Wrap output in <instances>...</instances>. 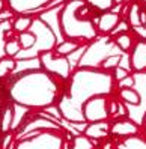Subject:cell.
<instances>
[{
    "mask_svg": "<svg viewBox=\"0 0 146 149\" xmlns=\"http://www.w3.org/2000/svg\"><path fill=\"white\" fill-rule=\"evenodd\" d=\"M6 87L5 98L26 110L42 111L57 106L65 92V83L48 74L42 68H29L18 74H12L2 81Z\"/></svg>",
    "mask_w": 146,
    "mask_h": 149,
    "instance_id": "cell-1",
    "label": "cell"
},
{
    "mask_svg": "<svg viewBox=\"0 0 146 149\" xmlns=\"http://www.w3.org/2000/svg\"><path fill=\"white\" fill-rule=\"evenodd\" d=\"M113 78L110 72L98 68H74L65 83V92L57 102L60 118L71 124H83L81 106L97 95L108 96L113 92Z\"/></svg>",
    "mask_w": 146,
    "mask_h": 149,
    "instance_id": "cell-2",
    "label": "cell"
},
{
    "mask_svg": "<svg viewBox=\"0 0 146 149\" xmlns=\"http://www.w3.org/2000/svg\"><path fill=\"white\" fill-rule=\"evenodd\" d=\"M84 2L79 0L66 2L59 12V27L65 39L88 44L98 36V32L95 27V18H84L80 14V6Z\"/></svg>",
    "mask_w": 146,
    "mask_h": 149,
    "instance_id": "cell-3",
    "label": "cell"
},
{
    "mask_svg": "<svg viewBox=\"0 0 146 149\" xmlns=\"http://www.w3.org/2000/svg\"><path fill=\"white\" fill-rule=\"evenodd\" d=\"M65 130H42L15 140L14 149H70Z\"/></svg>",
    "mask_w": 146,
    "mask_h": 149,
    "instance_id": "cell-4",
    "label": "cell"
},
{
    "mask_svg": "<svg viewBox=\"0 0 146 149\" xmlns=\"http://www.w3.org/2000/svg\"><path fill=\"white\" fill-rule=\"evenodd\" d=\"M30 30L35 33L36 36V42L33 48H30L29 51H21V53L17 56L15 59L18 62H23V60H33L36 59L41 53L44 51H51L56 45V35L53 32V29L50 27V24H47L42 18H33V24Z\"/></svg>",
    "mask_w": 146,
    "mask_h": 149,
    "instance_id": "cell-5",
    "label": "cell"
},
{
    "mask_svg": "<svg viewBox=\"0 0 146 149\" xmlns=\"http://www.w3.org/2000/svg\"><path fill=\"white\" fill-rule=\"evenodd\" d=\"M36 60L39 63V68H42L48 74L57 77L59 80H62V81H68V78L71 77V72L74 69L71 66V62L68 60V57L57 56L53 50L41 53L36 57Z\"/></svg>",
    "mask_w": 146,
    "mask_h": 149,
    "instance_id": "cell-6",
    "label": "cell"
},
{
    "mask_svg": "<svg viewBox=\"0 0 146 149\" xmlns=\"http://www.w3.org/2000/svg\"><path fill=\"white\" fill-rule=\"evenodd\" d=\"M111 48V42L106 39H99L90 44L89 47H86L84 53L81 54L79 65L77 68H98L99 63L110 54H116L110 50Z\"/></svg>",
    "mask_w": 146,
    "mask_h": 149,
    "instance_id": "cell-7",
    "label": "cell"
},
{
    "mask_svg": "<svg viewBox=\"0 0 146 149\" xmlns=\"http://www.w3.org/2000/svg\"><path fill=\"white\" fill-rule=\"evenodd\" d=\"M81 115L86 124L108 120V96L97 95L92 96L81 106Z\"/></svg>",
    "mask_w": 146,
    "mask_h": 149,
    "instance_id": "cell-8",
    "label": "cell"
},
{
    "mask_svg": "<svg viewBox=\"0 0 146 149\" xmlns=\"http://www.w3.org/2000/svg\"><path fill=\"white\" fill-rule=\"evenodd\" d=\"M51 2H54V0H5L9 11L17 15L39 11L42 8L50 6Z\"/></svg>",
    "mask_w": 146,
    "mask_h": 149,
    "instance_id": "cell-9",
    "label": "cell"
},
{
    "mask_svg": "<svg viewBox=\"0 0 146 149\" xmlns=\"http://www.w3.org/2000/svg\"><path fill=\"white\" fill-rule=\"evenodd\" d=\"M139 133V124L127 118H119L113 124H110V136L115 139H125L130 136H136Z\"/></svg>",
    "mask_w": 146,
    "mask_h": 149,
    "instance_id": "cell-10",
    "label": "cell"
},
{
    "mask_svg": "<svg viewBox=\"0 0 146 149\" xmlns=\"http://www.w3.org/2000/svg\"><path fill=\"white\" fill-rule=\"evenodd\" d=\"M131 71L142 72L146 69V41H139L134 44L130 54Z\"/></svg>",
    "mask_w": 146,
    "mask_h": 149,
    "instance_id": "cell-11",
    "label": "cell"
},
{
    "mask_svg": "<svg viewBox=\"0 0 146 149\" xmlns=\"http://www.w3.org/2000/svg\"><path fill=\"white\" fill-rule=\"evenodd\" d=\"M88 139L93 140V142H101V140H106L110 136V124L107 120H102V122H92V124H86L83 133Z\"/></svg>",
    "mask_w": 146,
    "mask_h": 149,
    "instance_id": "cell-12",
    "label": "cell"
},
{
    "mask_svg": "<svg viewBox=\"0 0 146 149\" xmlns=\"http://www.w3.org/2000/svg\"><path fill=\"white\" fill-rule=\"evenodd\" d=\"M15 118V106L6 98V101L2 102L0 106V134H8L12 130Z\"/></svg>",
    "mask_w": 146,
    "mask_h": 149,
    "instance_id": "cell-13",
    "label": "cell"
},
{
    "mask_svg": "<svg viewBox=\"0 0 146 149\" xmlns=\"http://www.w3.org/2000/svg\"><path fill=\"white\" fill-rule=\"evenodd\" d=\"M119 15L116 12H111V11H106V12H101V15H98L95 18V27L98 33H111L116 27V24L119 23Z\"/></svg>",
    "mask_w": 146,
    "mask_h": 149,
    "instance_id": "cell-14",
    "label": "cell"
},
{
    "mask_svg": "<svg viewBox=\"0 0 146 149\" xmlns=\"http://www.w3.org/2000/svg\"><path fill=\"white\" fill-rule=\"evenodd\" d=\"M83 45V42H79V41H71V39H63L60 42H57L53 51L57 54V56H62V57H68L71 56L72 53H75L77 50Z\"/></svg>",
    "mask_w": 146,
    "mask_h": 149,
    "instance_id": "cell-15",
    "label": "cell"
},
{
    "mask_svg": "<svg viewBox=\"0 0 146 149\" xmlns=\"http://www.w3.org/2000/svg\"><path fill=\"white\" fill-rule=\"evenodd\" d=\"M32 24H33V17H30L29 14H20L11 18V27L17 35L30 30Z\"/></svg>",
    "mask_w": 146,
    "mask_h": 149,
    "instance_id": "cell-16",
    "label": "cell"
},
{
    "mask_svg": "<svg viewBox=\"0 0 146 149\" xmlns=\"http://www.w3.org/2000/svg\"><path fill=\"white\" fill-rule=\"evenodd\" d=\"M18 66V60L15 57H2L0 59V81H5L6 78H9Z\"/></svg>",
    "mask_w": 146,
    "mask_h": 149,
    "instance_id": "cell-17",
    "label": "cell"
},
{
    "mask_svg": "<svg viewBox=\"0 0 146 149\" xmlns=\"http://www.w3.org/2000/svg\"><path fill=\"white\" fill-rule=\"evenodd\" d=\"M17 33L11 27V18L0 21V59L5 57V44L8 39L15 38Z\"/></svg>",
    "mask_w": 146,
    "mask_h": 149,
    "instance_id": "cell-18",
    "label": "cell"
},
{
    "mask_svg": "<svg viewBox=\"0 0 146 149\" xmlns=\"http://www.w3.org/2000/svg\"><path fill=\"white\" fill-rule=\"evenodd\" d=\"M119 98H121V102L128 104V106H139L142 101L139 91L134 89V87H122V89H119Z\"/></svg>",
    "mask_w": 146,
    "mask_h": 149,
    "instance_id": "cell-19",
    "label": "cell"
},
{
    "mask_svg": "<svg viewBox=\"0 0 146 149\" xmlns=\"http://www.w3.org/2000/svg\"><path fill=\"white\" fill-rule=\"evenodd\" d=\"M117 149H146V140L137 134L125 137L119 142Z\"/></svg>",
    "mask_w": 146,
    "mask_h": 149,
    "instance_id": "cell-20",
    "label": "cell"
},
{
    "mask_svg": "<svg viewBox=\"0 0 146 149\" xmlns=\"http://www.w3.org/2000/svg\"><path fill=\"white\" fill-rule=\"evenodd\" d=\"M97 143L93 140L88 139L84 134H77L71 139L70 142V149H95Z\"/></svg>",
    "mask_w": 146,
    "mask_h": 149,
    "instance_id": "cell-21",
    "label": "cell"
},
{
    "mask_svg": "<svg viewBox=\"0 0 146 149\" xmlns=\"http://www.w3.org/2000/svg\"><path fill=\"white\" fill-rule=\"evenodd\" d=\"M17 41H18L20 45H21V51H29L30 48H33V45H35L36 36L32 30H27V32H23V33L17 35Z\"/></svg>",
    "mask_w": 146,
    "mask_h": 149,
    "instance_id": "cell-22",
    "label": "cell"
},
{
    "mask_svg": "<svg viewBox=\"0 0 146 149\" xmlns=\"http://www.w3.org/2000/svg\"><path fill=\"white\" fill-rule=\"evenodd\" d=\"M121 57H122L121 53H116V54H110V56H107V57L99 63L98 69H101V71H106V72H111L116 66H119Z\"/></svg>",
    "mask_w": 146,
    "mask_h": 149,
    "instance_id": "cell-23",
    "label": "cell"
},
{
    "mask_svg": "<svg viewBox=\"0 0 146 149\" xmlns=\"http://www.w3.org/2000/svg\"><path fill=\"white\" fill-rule=\"evenodd\" d=\"M115 45L121 51H124V53H128L134 47V42H133V38L128 33H121L117 36H115Z\"/></svg>",
    "mask_w": 146,
    "mask_h": 149,
    "instance_id": "cell-24",
    "label": "cell"
},
{
    "mask_svg": "<svg viewBox=\"0 0 146 149\" xmlns=\"http://www.w3.org/2000/svg\"><path fill=\"white\" fill-rule=\"evenodd\" d=\"M84 3L95 11L106 12L115 6V0H84Z\"/></svg>",
    "mask_w": 146,
    "mask_h": 149,
    "instance_id": "cell-25",
    "label": "cell"
},
{
    "mask_svg": "<svg viewBox=\"0 0 146 149\" xmlns=\"http://www.w3.org/2000/svg\"><path fill=\"white\" fill-rule=\"evenodd\" d=\"M20 53H21V45H20V42L17 41V36L8 39L6 44H5V56H8V57H17Z\"/></svg>",
    "mask_w": 146,
    "mask_h": 149,
    "instance_id": "cell-26",
    "label": "cell"
},
{
    "mask_svg": "<svg viewBox=\"0 0 146 149\" xmlns=\"http://www.w3.org/2000/svg\"><path fill=\"white\" fill-rule=\"evenodd\" d=\"M140 8L139 5H131L130 8V12H128V21H130L131 26H134V27L137 29L139 26H142V21H140Z\"/></svg>",
    "mask_w": 146,
    "mask_h": 149,
    "instance_id": "cell-27",
    "label": "cell"
},
{
    "mask_svg": "<svg viewBox=\"0 0 146 149\" xmlns=\"http://www.w3.org/2000/svg\"><path fill=\"white\" fill-rule=\"evenodd\" d=\"M110 74H111L113 81H121V80H124L125 77L130 75V71H128V69H125V68H122V66H116Z\"/></svg>",
    "mask_w": 146,
    "mask_h": 149,
    "instance_id": "cell-28",
    "label": "cell"
},
{
    "mask_svg": "<svg viewBox=\"0 0 146 149\" xmlns=\"http://www.w3.org/2000/svg\"><path fill=\"white\" fill-rule=\"evenodd\" d=\"M128 29H130V24H128L127 21H122V20H119V23L116 24V27L111 30V36H117V35H121V33H127Z\"/></svg>",
    "mask_w": 146,
    "mask_h": 149,
    "instance_id": "cell-29",
    "label": "cell"
},
{
    "mask_svg": "<svg viewBox=\"0 0 146 149\" xmlns=\"http://www.w3.org/2000/svg\"><path fill=\"white\" fill-rule=\"evenodd\" d=\"M134 84H136V77H133V75H128V77L124 78V80L117 81L119 89H122V87H133Z\"/></svg>",
    "mask_w": 146,
    "mask_h": 149,
    "instance_id": "cell-30",
    "label": "cell"
},
{
    "mask_svg": "<svg viewBox=\"0 0 146 149\" xmlns=\"http://www.w3.org/2000/svg\"><path fill=\"white\" fill-rule=\"evenodd\" d=\"M127 115H128V110H127V107H125V104L119 101V102H117V110H116L115 118H125Z\"/></svg>",
    "mask_w": 146,
    "mask_h": 149,
    "instance_id": "cell-31",
    "label": "cell"
},
{
    "mask_svg": "<svg viewBox=\"0 0 146 149\" xmlns=\"http://www.w3.org/2000/svg\"><path fill=\"white\" fill-rule=\"evenodd\" d=\"M101 149H115V146H113V142L111 140H104V143L101 145Z\"/></svg>",
    "mask_w": 146,
    "mask_h": 149,
    "instance_id": "cell-32",
    "label": "cell"
},
{
    "mask_svg": "<svg viewBox=\"0 0 146 149\" xmlns=\"http://www.w3.org/2000/svg\"><path fill=\"white\" fill-rule=\"evenodd\" d=\"M3 8H5V0H0V12H3Z\"/></svg>",
    "mask_w": 146,
    "mask_h": 149,
    "instance_id": "cell-33",
    "label": "cell"
},
{
    "mask_svg": "<svg viewBox=\"0 0 146 149\" xmlns=\"http://www.w3.org/2000/svg\"><path fill=\"white\" fill-rule=\"evenodd\" d=\"M2 102H3V100H2V91H0V106H2Z\"/></svg>",
    "mask_w": 146,
    "mask_h": 149,
    "instance_id": "cell-34",
    "label": "cell"
},
{
    "mask_svg": "<svg viewBox=\"0 0 146 149\" xmlns=\"http://www.w3.org/2000/svg\"><path fill=\"white\" fill-rule=\"evenodd\" d=\"M143 26H145V29H146V21H145V24H143Z\"/></svg>",
    "mask_w": 146,
    "mask_h": 149,
    "instance_id": "cell-35",
    "label": "cell"
},
{
    "mask_svg": "<svg viewBox=\"0 0 146 149\" xmlns=\"http://www.w3.org/2000/svg\"><path fill=\"white\" fill-rule=\"evenodd\" d=\"M79 2H84V0H79Z\"/></svg>",
    "mask_w": 146,
    "mask_h": 149,
    "instance_id": "cell-36",
    "label": "cell"
},
{
    "mask_svg": "<svg viewBox=\"0 0 146 149\" xmlns=\"http://www.w3.org/2000/svg\"><path fill=\"white\" fill-rule=\"evenodd\" d=\"M142 2H145V3H146V0H142Z\"/></svg>",
    "mask_w": 146,
    "mask_h": 149,
    "instance_id": "cell-37",
    "label": "cell"
}]
</instances>
